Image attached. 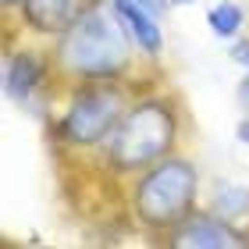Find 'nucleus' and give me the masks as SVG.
Here are the masks:
<instances>
[{"instance_id": "1", "label": "nucleus", "mask_w": 249, "mask_h": 249, "mask_svg": "<svg viewBox=\"0 0 249 249\" xmlns=\"http://www.w3.org/2000/svg\"><path fill=\"white\" fill-rule=\"evenodd\" d=\"M124 21L118 11L89 7L78 11L75 21L61 32L57 57L68 71L86 78H110L128 64V39H124Z\"/></svg>"}, {"instance_id": "2", "label": "nucleus", "mask_w": 249, "mask_h": 249, "mask_svg": "<svg viewBox=\"0 0 249 249\" xmlns=\"http://www.w3.org/2000/svg\"><path fill=\"white\" fill-rule=\"evenodd\" d=\"M175 142V110L164 100H146V104L124 110L118 128L110 132V164L118 171H132L164 157Z\"/></svg>"}, {"instance_id": "3", "label": "nucleus", "mask_w": 249, "mask_h": 249, "mask_svg": "<svg viewBox=\"0 0 249 249\" xmlns=\"http://www.w3.org/2000/svg\"><path fill=\"white\" fill-rule=\"evenodd\" d=\"M196 185H199V178H196V167L192 164L164 160L139 178V185H135V213L146 224H153V228L175 224L192 207Z\"/></svg>"}, {"instance_id": "4", "label": "nucleus", "mask_w": 249, "mask_h": 249, "mask_svg": "<svg viewBox=\"0 0 249 249\" xmlns=\"http://www.w3.org/2000/svg\"><path fill=\"white\" fill-rule=\"evenodd\" d=\"M121 93L110 86H100V89H86L71 100V107L64 110L61 118V139L64 142H75V146H89V142H100L107 132L118 128L121 114Z\"/></svg>"}, {"instance_id": "5", "label": "nucleus", "mask_w": 249, "mask_h": 249, "mask_svg": "<svg viewBox=\"0 0 249 249\" xmlns=\"http://www.w3.org/2000/svg\"><path fill=\"white\" fill-rule=\"evenodd\" d=\"M175 246L182 249H224V246H246V239L228 224V217H189L178 224Z\"/></svg>"}, {"instance_id": "6", "label": "nucleus", "mask_w": 249, "mask_h": 249, "mask_svg": "<svg viewBox=\"0 0 249 249\" xmlns=\"http://www.w3.org/2000/svg\"><path fill=\"white\" fill-rule=\"evenodd\" d=\"M110 7L118 11V18L128 25V32L146 53H160L164 36H160V25H157V15H150L139 0H110Z\"/></svg>"}, {"instance_id": "7", "label": "nucleus", "mask_w": 249, "mask_h": 249, "mask_svg": "<svg viewBox=\"0 0 249 249\" xmlns=\"http://www.w3.org/2000/svg\"><path fill=\"white\" fill-rule=\"evenodd\" d=\"M21 15L39 32H64L78 15V0H21Z\"/></svg>"}, {"instance_id": "8", "label": "nucleus", "mask_w": 249, "mask_h": 249, "mask_svg": "<svg viewBox=\"0 0 249 249\" xmlns=\"http://www.w3.org/2000/svg\"><path fill=\"white\" fill-rule=\"evenodd\" d=\"M39 78H43V64H39V57H36V53H29V50H21L18 57L7 61L4 89H7L11 100H25L32 89L39 86Z\"/></svg>"}, {"instance_id": "9", "label": "nucleus", "mask_w": 249, "mask_h": 249, "mask_svg": "<svg viewBox=\"0 0 249 249\" xmlns=\"http://www.w3.org/2000/svg\"><path fill=\"white\" fill-rule=\"evenodd\" d=\"M207 21H210V32H213V36L231 39L235 32L246 25V15H242V7H239V4H231V0H221V4H213V7H210Z\"/></svg>"}, {"instance_id": "10", "label": "nucleus", "mask_w": 249, "mask_h": 249, "mask_svg": "<svg viewBox=\"0 0 249 249\" xmlns=\"http://www.w3.org/2000/svg\"><path fill=\"white\" fill-rule=\"evenodd\" d=\"M249 210V189H242V185H224V189H217V199H213V213L217 217H239V213H246Z\"/></svg>"}, {"instance_id": "11", "label": "nucleus", "mask_w": 249, "mask_h": 249, "mask_svg": "<svg viewBox=\"0 0 249 249\" xmlns=\"http://www.w3.org/2000/svg\"><path fill=\"white\" fill-rule=\"evenodd\" d=\"M231 61L249 64V43H235V47H231Z\"/></svg>"}, {"instance_id": "12", "label": "nucleus", "mask_w": 249, "mask_h": 249, "mask_svg": "<svg viewBox=\"0 0 249 249\" xmlns=\"http://www.w3.org/2000/svg\"><path fill=\"white\" fill-rule=\"evenodd\" d=\"M235 96H239V104H242V110H249V71H246V78L239 82V93H235Z\"/></svg>"}, {"instance_id": "13", "label": "nucleus", "mask_w": 249, "mask_h": 249, "mask_svg": "<svg viewBox=\"0 0 249 249\" xmlns=\"http://www.w3.org/2000/svg\"><path fill=\"white\" fill-rule=\"evenodd\" d=\"M239 139L249 146V121H242V124H239Z\"/></svg>"}, {"instance_id": "14", "label": "nucleus", "mask_w": 249, "mask_h": 249, "mask_svg": "<svg viewBox=\"0 0 249 249\" xmlns=\"http://www.w3.org/2000/svg\"><path fill=\"white\" fill-rule=\"evenodd\" d=\"M178 4H192V0H167V7H178Z\"/></svg>"}, {"instance_id": "15", "label": "nucleus", "mask_w": 249, "mask_h": 249, "mask_svg": "<svg viewBox=\"0 0 249 249\" xmlns=\"http://www.w3.org/2000/svg\"><path fill=\"white\" fill-rule=\"evenodd\" d=\"M4 4H15V0H4Z\"/></svg>"}]
</instances>
